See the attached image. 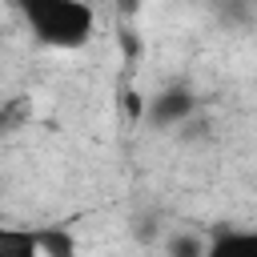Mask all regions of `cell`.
I'll return each mask as SVG.
<instances>
[{"label": "cell", "mask_w": 257, "mask_h": 257, "mask_svg": "<svg viewBox=\"0 0 257 257\" xmlns=\"http://www.w3.org/2000/svg\"><path fill=\"white\" fill-rule=\"evenodd\" d=\"M205 257H257V229H217Z\"/></svg>", "instance_id": "3"}, {"label": "cell", "mask_w": 257, "mask_h": 257, "mask_svg": "<svg viewBox=\"0 0 257 257\" xmlns=\"http://www.w3.org/2000/svg\"><path fill=\"white\" fill-rule=\"evenodd\" d=\"M72 249H76V241H72L68 233H60V229H40V253L64 257V253H72Z\"/></svg>", "instance_id": "5"}, {"label": "cell", "mask_w": 257, "mask_h": 257, "mask_svg": "<svg viewBox=\"0 0 257 257\" xmlns=\"http://www.w3.org/2000/svg\"><path fill=\"white\" fill-rule=\"evenodd\" d=\"M36 253H40V229L0 225V257H36Z\"/></svg>", "instance_id": "4"}, {"label": "cell", "mask_w": 257, "mask_h": 257, "mask_svg": "<svg viewBox=\"0 0 257 257\" xmlns=\"http://www.w3.org/2000/svg\"><path fill=\"white\" fill-rule=\"evenodd\" d=\"M193 112H197V92H193L189 84H181V80L157 88V92L145 100V124H149V128H177V124H185Z\"/></svg>", "instance_id": "2"}, {"label": "cell", "mask_w": 257, "mask_h": 257, "mask_svg": "<svg viewBox=\"0 0 257 257\" xmlns=\"http://www.w3.org/2000/svg\"><path fill=\"white\" fill-rule=\"evenodd\" d=\"M16 12L32 40L52 52H76L96 36V12L88 0H16Z\"/></svg>", "instance_id": "1"}, {"label": "cell", "mask_w": 257, "mask_h": 257, "mask_svg": "<svg viewBox=\"0 0 257 257\" xmlns=\"http://www.w3.org/2000/svg\"><path fill=\"white\" fill-rule=\"evenodd\" d=\"M165 253H173V257H201V253H209V241H201L193 233H181V237L165 241Z\"/></svg>", "instance_id": "6"}]
</instances>
